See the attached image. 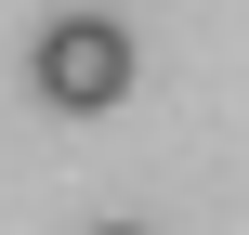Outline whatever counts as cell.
I'll use <instances>...</instances> for the list:
<instances>
[{"label":"cell","instance_id":"cell-1","mask_svg":"<svg viewBox=\"0 0 249 235\" xmlns=\"http://www.w3.org/2000/svg\"><path fill=\"white\" fill-rule=\"evenodd\" d=\"M131 26L118 13H53L39 26V52H26V78H39V105H66V118H105L118 92H131Z\"/></svg>","mask_w":249,"mask_h":235},{"label":"cell","instance_id":"cell-2","mask_svg":"<svg viewBox=\"0 0 249 235\" xmlns=\"http://www.w3.org/2000/svg\"><path fill=\"white\" fill-rule=\"evenodd\" d=\"M92 235H144V222H92Z\"/></svg>","mask_w":249,"mask_h":235}]
</instances>
